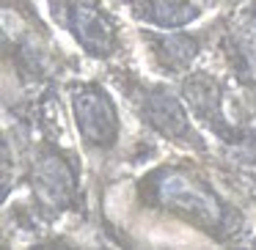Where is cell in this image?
I'll use <instances>...</instances> for the list:
<instances>
[{"instance_id":"cell-8","label":"cell","mask_w":256,"mask_h":250,"mask_svg":"<svg viewBox=\"0 0 256 250\" xmlns=\"http://www.w3.org/2000/svg\"><path fill=\"white\" fill-rule=\"evenodd\" d=\"M3 250H12V248H8V242H3Z\"/></svg>"},{"instance_id":"cell-7","label":"cell","mask_w":256,"mask_h":250,"mask_svg":"<svg viewBox=\"0 0 256 250\" xmlns=\"http://www.w3.org/2000/svg\"><path fill=\"white\" fill-rule=\"evenodd\" d=\"M25 250H124V248H118V245L113 242L110 234H108L105 242H100V239H78L66 231H58V234L42 231V234L28 237Z\"/></svg>"},{"instance_id":"cell-3","label":"cell","mask_w":256,"mask_h":250,"mask_svg":"<svg viewBox=\"0 0 256 250\" xmlns=\"http://www.w3.org/2000/svg\"><path fill=\"white\" fill-rule=\"evenodd\" d=\"M72 116L83 151L94 160L110 157L122 146V116L113 96L100 83H72L69 85Z\"/></svg>"},{"instance_id":"cell-6","label":"cell","mask_w":256,"mask_h":250,"mask_svg":"<svg viewBox=\"0 0 256 250\" xmlns=\"http://www.w3.org/2000/svg\"><path fill=\"white\" fill-rule=\"evenodd\" d=\"M124 8L138 22L157 25L166 30L190 25L204 14V6L198 0H124Z\"/></svg>"},{"instance_id":"cell-4","label":"cell","mask_w":256,"mask_h":250,"mask_svg":"<svg viewBox=\"0 0 256 250\" xmlns=\"http://www.w3.org/2000/svg\"><path fill=\"white\" fill-rule=\"evenodd\" d=\"M52 17L72 33L86 55L108 61L118 52L122 30L96 0H50Z\"/></svg>"},{"instance_id":"cell-1","label":"cell","mask_w":256,"mask_h":250,"mask_svg":"<svg viewBox=\"0 0 256 250\" xmlns=\"http://www.w3.org/2000/svg\"><path fill=\"white\" fill-rule=\"evenodd\" d=\"M206 162V160H204ZM193 157L160 162L124 184L127 212H144L212 242L218 250H256L242 198H232L223 176Z\"/></svg>"},{"instance_id":"cell-5","label":"cell","mask_w":256,"mask_h":250,"mask_svg":"<svg viewBox=\"0 0 256 250\" xmlns=\"http://www.w3.org/2000/svg\"><path fill=\"white\" fill-rule=\"evenodd\" d=\"M146 47V58H149L152 69L166 77L182 74L193 66V61L201 52V36H162V33H140Z\"/></svg>"},{"instance_id":"cell-2","label":"cell","mask_w":256,"mask_h":250,"mask_svg":"<svg viewBox=\"0 0 256 250\" xmlns=\"http://www.w3.org/2000/svg\"><path fill=\"white\" fill-rule=\"evenodd\" d=\"M116 77H118V88L124 91V96L130 99V105L135 107L138 118L144 121V127L149 132H154L157 138H162L166 143L188 151V154H196L210 162V143L190 124L182 99L171 88L152 85V83H138V80H130V77L122 80L118 72H116Z\"/></svg>"}]
</instances>
